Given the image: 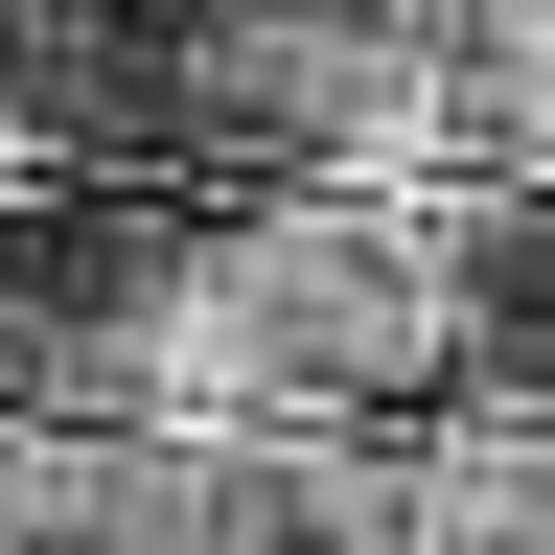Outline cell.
<instances>
[{
    "label": "cell",
    "instance_id": "1",
    "mask_svg": "<svg viewBox=\"0 0 555 555\" xmlns=\"http://www.w3.org/2000/svg\"><path fill=\"white\" fill-rule=\"evenodd\" d=\"M185 116H208V185H463L440 0H208Z\"/></svg>",
    "mask_w": 555,
    "mask_h": 555
},
{
    "label": "cell",
    "instance_id": "2",
    "mask_svg": "<svg viewBox=\"0 0 555 555\" xmlns=\"http://www.w3.org/2000/svg\"><path fill=\"white\" fill-rule=\"evenodd\" d=\"M440 116L463 185H555V0H440Z\"/></svg>",
    "mask_w": 555,
    "mask_h": 555
},
{
    "label": "cell",
    "instance_id": "3",
    "mask_svg": "<svg viewBox=\"0 0 555 555\" xmlns=\"http://www.w3.org/2000/svg\"><path fill=\"white\" fill-rule=\"evenodd\" d=\"M0 24H24V0H0ZM0 208H47V185H24V139H0Z\"/></svg>",
    "mask_w": 555,
    "mask_h": 555
}]
</instances>
